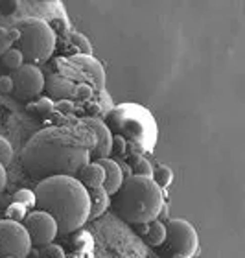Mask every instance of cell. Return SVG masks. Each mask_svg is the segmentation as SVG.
I'll return each mask as SVG.
<instances>
[{
  "instance_id": "6da1fadb",
  "label": "cell",
  "mask_w": 245,
  "mask_h": 258,
  "mask_svg": "<svg viewBox=\"0 0 245 258\" xmlns=\"http://www.w3.org/2000/svg\"><path fill=\"white\" fill-rule=\"evenodd\" d=\"M94 135L83 124L74 127H46L22 148L21 162L30 177L43 181L57 175L76 177L91 162Z\"/></svg>"
},
{
  "instance_id": "7a4b0ae2",
  "label": "cell",
  "mask_w": 245,
  "mask_h": 258,
  "mask_svg": "<svg viewBox=\"0 0 245 258\" xmlns=\"http://www.w3.org/2000/svg\"><path fill=\"white\" fill-rule=\"evenodd\" d=\"M33 194L35 207L55 220L59 234H70L89 221V192L76 177L57 175L43 179Z\"/></svg>"
},
{
  "instance_id": "3957f363",
  "label": "cell",
  "mask_w": 245,
  "mask_h": 258,
  "mask_svg": "<svg viewBox=\"0 0 245 258\" xmlns=\"http://www.w3.org/2000/svg\"><path fill=\"white\" fill-rule=\"evenodd\" d=\"M112 198L118 216L133 225H146L157 220L164 205V192L155 184L153 179L142 175L124 179L120 190Z\"/></svg>"
},
{
  "instance_id": "277c9868",
  "label": "cell",
  "mask_w": 245,
  "mask_h": 258,
  "mask_svg": "<svg viewBox=\"0 0 245 258\" xmlns=\"http://www.w3.org/2000/svg\"><path fill=\"white\" fill-rule=\"evenodd\" d=\"M19 46L28 64H43L52 57L55 48V32L48 22L41 19H26L19 26Z\"/></svg>"
},
{
  "instance_id": "5b68a950",
  "label": "cell",
  "mask_w": 245,
  "mask_h": 258,
  "mask_svg": "<svg viewBox=\"0 0 245 258\" xmlns=\"http://www.w3.org/2000/svg\"><path fill=\"white\" fill-rule=\"evenodd\" d=\"M166 225V240L168 249L177 258H194L199 249V236L190 221L173 218L164 223Z\"/></svg>"
},
{
  "instance_id": "8992f818",
  "label": "cell",
  "mask_w": 245,
  "mask_h": 258,
  "mask_svg": "<svg viewBox=\"0 0 245 258\" xmlns=\"http://www.w3.org/2000/svg\"><path fill=\"white\" fill-rule=\"evenodd\" d=\"M32 251V240L22 223L0 220V256L26 258Z\"/></svg>"
},
{
  "instance_id": "52a82bcc",
  "label": "cell",
  "mask_w": 245,
  "mask_h": 258,
  "mask_svg": "<svg viewBox=\"0 0 245 258\" xmlns=\"http://www.w3.org/2000/svg\"><path fill=\"white\" fill-rule=\"evenodd\" d=\"M22 225H24L28 236L32 240V245H37V247H44V245L52 243L59 234L55 220L39 209L28 212Z\"/></svg>"
},
{
  "instance_id": "ba28073f",
  "label": "cell",
  "mask_w": 245,
  "mask_h": 258,
  "mask_svg": "<svg viewBox=\"0 0 245 258\" xmlns=\"http://www.w3.org/2000/svg\"><path fill=\"white\" fill-rule=\"evenodd\" d=\"M11 78H13V85H15L17 94L21 98L39 96L44 91V87H46L44 74L35 64L24 63L21 69L15 70V74L11 76Z\"/></svg>"
},
{
  "instance_id": "9c48e42d",
  "label": "cell",
  "mask_w": 245,
  "mask_h": 258,
  "mask_svg": "<svg viewBox=\"0 0 245 258\" xmlns=\"http://www.w3.org/2000/svg\"><path fill=\"white\" fill-rule=\"evenodd\" d=\"M85 127H89L94 135V150L91 155H96L98 159H105L112 153V133L109 131L103 120H100L98 116H87L80 122Z\"/></svg>"
},
{
  "instance_id": "30bf717a",
  "label": "cell",
  "mask_w": 245,
  "mask_h": 258,
  "mask_svg": "<svg viewBox=\"0 0 245 258\" xmlns=\"http://www.w3.org/2000/svg\"><path fill=\"white\" fill-rule=\"evenodd\" d=\"M96 162L103 168V173H105V181H103V186H101V188L112 198V196L120 190V186H122V183H124L122 168H120V164H118L116 161H112L111 157L96 159Z\"/></svg>"
},
{
  "instance_id": "8fae6325",
  "label": "cell",
  "mask_w": 245,
  "mask_h": 258,
  "mask_svg": "<svg viewBox=\"0 0 245 258\" xmlns=\"http://www.w3.org/2000/svg\"><path fill=\"white\" fill-rule=\"evenodd\" d=\"M76 179L80 181L87 190L89 188H98V186H103V181H105V173H103V168L94 162H87L85 166L81 168Z\"/></svg>"
},
{
  "instance_id": "7c38bea8",
  "label": "cell",
  "mask_w": 245,
  "mask_h": 258,
  "mask_svg": "<svg viewBox=\"0 0 245 258\" xmlns=\"http://www.w3.org/2000/svg\"><path fill=\"white\" fill-rule=\"evenodd\" d=\"M89 205H91V212H89V220H96L100 216L105 214V210L111 205V196L105 190L98 186V188H89Z\"/></svg>"
},
{
  "instance_id": "4fadbf2b",
  "label": "cell",
  "mask_w": 245,
  "mask_h": 258,
  "mask_svg": "<svg viewBox=\"0 0 245 258\" xmlns=\"http://www.w3.org/2000/svg\"><path fill=\"white\" fill-rule=\"evenodd\" d=\"M144 238L151 247H160L166 240V225L159 220H153V221H149V223H146Z\"/></svg>"
},
{
  "instance_id": "5bb4252c",
  "label": "cell",
  "mask_w": 245,
  "mask_h": 258,
  "mask_svg": "<svg viewBox=\"0 0 245 258\" xmlns=\"http://www.w3.org/2000/svg\"><path fill=\"white\" fill-rule=\"evenodd\" d=\"M74 89L76 87L72 85L67 78H61V76H52V78H50L48 91H50L52 96L61 98V100H67L69 96H74Z\"/></svg>"
},
{
  "instance_id": "9a60e30c",
  "label": "cell",
  "mask_w": 245,
  "mask_h": 258,
  "mask_svg": "<svg viewBox=\"0 0 245 258\" xmlns=\"http://www.w3.org/2000/svg\"><path fill=\"white\" fill-rule=\"evenodd\" d=\"M151 179H153L155 184L164 192V190L171 184V181H173V172H171L170 166H166V164H159V166L153 168Z\"/></svg>"
},
{
  "instance_id": "2e32d148",
  "label": "cell",
  "mask_w": 245,
  "mask_h": 258,
  "mask_svg": "<svg viewBox=\"0 0 245 258\" xmlns=\"http://www.w3.org/2000/svg\"><path fill=\"white\" fill-rule=\"evenodd\" d=\"M2 63L4 67H8L10 70H19L24 64V57H22L21 50L19 48H10L2 55Z\"/></svg>"
},
{
  "instance_id": "e0dca14e",
  "label": "cell",
  "mask_w": 245,
  "mask_h": 258,
  "mask_svg": "<svg viewBox=\"0 0 245 258\" xmlns=\"http://www.w3.org/2000/svg\"><path fill=\"white\" fill-rule=\"evenodd\" d=\"M28 212L30 210L24 207V205L21 203H11L8 209H6V220H11V221H17V223H22L24 221V218L28 216Z\"/></svg>"
},
{
  "instance_id": "ac0fdd59",
  "label": "cell",
  "mask_w": 245,
  "mask_h": 258,
  "mask_svg": "<svg viewBox=\"0 0 245 258\" xmlns=\"http://www.w3.org/2000/svg\"><path fill=\"white\" fill-rule=\"evenodd\" d=\"M70 43H72L76 46V48L80 50L81 55H91L92 46H91V43H89V39H87L85 35H83V33L72 32V35H70Z\"/></svg>"
},
{
  "instance_id": "d6986e66",
  "label": "cell",
  "mask_w": 245,
  "mask_h": 258,
  "mask_svg": "<svg viewBox=\"0 0 245 258\" xmlns=\"http://www.w3.org/2000/svg\"><path fill=\"white\" fill-rule=\"evenodd\" d=\"M55 109V103L50 100V98H39L35 103H30L28 105V111H32V113H39V114H50Z\"/></svg>"
},
{
  "instance_id": "ffe728a7",
  "label": "cell",
  "mask_w": 245,
  "mask_h": 258,
  "mask_svg": "<svg viewBox=\"0 0 245 258\" xmlns=\"http://www.w3.org/2000/svg\"><path fill=\"white\" fill-rule=\"evenodd\" d=\"M13 203L24 205L28 210L33 209V207H35V194H33L32 190H28V188L17 190V192L13 194Z\"/></svg>"
},
{
  "instance_id": "44dd1931",
  "label": "cell",
  "mask_w": 245,
  "mask_h": 258,
  "mask_svg": "<svg viewBox=\"0 0 245 258\" xmlns=\"http://www.w3.org/2000/svg\"><path fill=\"white\" fill-rule=\"evenodd\" d=\"M133 175H142V177H151V173H153V166H151V162L144 157H137L133 162Z\"/></svg>"
},
{
  "instance_id": "7402d4cb",
  "label": "cell",
  "mask_w": 245,
  "mask_h": 258,
  "mask_svg": "<svg viewBox=\"0 0 245 258\" xmlns=\"http://www.w3.org/2000/svg\"><path fill=\"white\" fill-rule=\"evenodd\" d=\"M11 161H13V148H11L10 140L0 135V164L8 166Z\"/></svg>"
},
{
  "instance_id": "603a6c76",
  "label": "cell",
  "mask_w": 245,
  "mask_h": 258,
  "mask_svg": "<svg viewBox=\"0 0 245 258\" xmlns=\"http://www.w3.org/2000/svg\"><path fill=\"white\" fill-rule=\"evenodd\" d=\"M43 258H65L63 249L55 245V243H48V245H44L43 251H41Z\"/></svg>"
},
{
  "instance_id": "cb8c5ba5",
  "label": "cell",
  "mask_w": 245,
  "mask_h": 258,
  "mask_svg": "<svg viewBox=\"0 0 245 258\" xmlns=\"http://www.w3.org/2000/svg\"><path fill=\"white\" fill-rule=\"evenodd\" d=\"M11 44H13V41L10 39V32L6 28H0V57L11 48Z\"/></svg>"
},
{
  "instance_id": "d4e9b609",
  "label": "cell",
  "mask_w": 245,
  "mask_h": 258,
  "mask_svg": "<svg viewBox=\"0 0 245 258\" xmlns=\"http://www.w3.org/2000/svg\"><path fill=\"white\" fill-rule=\"evenodd\" d=\"M13 89H15L13 78H11V76H0V92H2V94H10Z\"/></svg>"
},
{
  "instance_id": "484cf974",
  "label": "cell",
  "mask_w": 245,
  "mask_h": 258,
  "mask_svg": "<svg viewBox=\"0 0 245 258\" xmlns=\"http://www.w3.org/2000/svg\"><path fill=\"white\" fill-rule=\"evenodd\" d=\"M92 94V89L89 85H78L74 89V96L80 98V100H87V98H91Z\"/></svg>"
},
{
  "instance_id": "4316f807",
  "label": "cell",
  "mask_w": 245,
  "mask_h": 258,
  "mask_svg": "<svg viewBox=\"0 0 245 258\" xmlns=\"http://www.w3.org/2000/svg\"><path fill=\"white\" fill-rule=\"evenodd\" d=\"M112 151H118V153L126 151V140L122 137H112Z\"/></svg>"
},
{
  "instance_id": "83f0119b",
  "label": "cell",
  "mask_w": 245,
  "mask_h": 258,
  "mask_svg": "<svg viewBox=\"0 0 245 258\" xmlns=\"http://www.w3.org/2000/svg\"><path fill=\"white\" fill-rule=\"evenodd\" d=\"M6 183H8V173H6V166L0 164V194L4 192Z\"/></svg>"
},
{
  "instance_id": "f1b7e54d",
  "label": "cell",
  "mask_w": 245,
  "mask_h": 258,
  "mask_svg": "<svg viewBox=\"0 0 245 258\" xmlns=\"http://www.w3.org/2000/svg\"><path fill=\"white\" fill-rule=\"evenodd\" d=\"M8 32H10V39H11V41H13V43H17V41H19V37H21V33H19V28H10Z\"/></svg>"
},
{
  "instance_id": "f546056e",
  "label": "cell",
  "mask_w": 245,
  "mask_h": 258,
  "mask_svg": "<svg viewBox=\"0 0 245 258\" xmlns=\"http://www.w3.org/2000/svg\"><path fill=\"white\" fill-rule=\"evenodd\" d=\"M0 258H13V256H0Z\"/></svg>"
}]
</instances>
